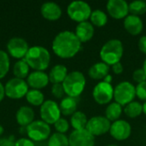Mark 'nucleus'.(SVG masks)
Returning <instances> with one entry per match:
<instances>
[{"label":"nucleus","instance_id":"1","mask_svg":"<svg viewBox=\"0 0 146 146\" xmlns=\"http://www.w3.org/2000/svg\"><path fill=\"white\" fill-rule=\"evenodd\" d=\"M82 43L74 32L62 31L54 38L52 50L60 58L69 59L75 56L81 49Z\"/></svg>","mask_w":146,"mask_h":146},{"label":"nucleus","instance_id":"2","mask_svg":"<svg viewBox=\"0 0 146 146\" xmlns=\"http://www.w3.org/2000/svg\"><path fill=\"white\" fill-rule=\"evenodd\" d=\"M24 60L34 71H44L50 65V54L43 46H32L29 48Z\"/></svg>","mask_w":146,"mask_h":146},{"label":"nucleus","instance_id":"3","mask_svg":"<svg viewBox=\"0 0 146 146\" xmlns=\"http://www.w3.org/2000/svg\"><path fill=\"white\" fill-rule=\"evenodd\" d=\"M123 52L124 48L121 41L117 38H112L104 44L99 51V56L103 62L112 66L121 61Z\"/></svg>","mask_w":146,"mask_h":146},{"label":"nucleus","instance_id":"4","mask_svg":"<svg viewBox=\"0 0 146 146\" xmlns=\"http://www.w3.org/2000/svg\"><path fill=\"white\" fill-rule=\"evenodd\" d=\"M86 77L80 71H73L68 73L66 79L62 82L65 94L68 97L77 98L82 94L86 87Z\"/></svg>","mask_w":146,"mask_h":146},{"label":"nucleus","instance_id":"5","mask_svg":"<svg viewBox=\"0 0 146 146\" xmlns=\"http://www.w3.org/2000/svg\"><path fill=\"white\" fill-rule=\"evenodd\" d=\"M136 97V88L129 81H121L114 88L115 102L121 106H126L133 101Z\"/></svg>","mask_w":146,"mask_h":146},{"label":"nucleus","instance_id":"6","mask_svg":"<svg viewBox=\"0 0 146 146\" xmlns=\"http://www.w3.org/2000/svg\"><path fill=\"white\" fill-rule=\"evenodd\" d=\"M92 12V8L89 3L80 0L70 3L67 8V13L69 18L78 23L87 21L90 19Z\"/></svg>","mask_w":146,"mask_h":146},{"label":"nucleus","instance_id":"7","mask_svg":"<svg viewBox=\"0 0 146 146\" xmlns=\"http://www.w3.org/2000/svg\"><path fill=\"white\" fill-rule=\"evenodd\" d=\"M27 135L33 142H43L50 136V127L44 121H33L27 127Z\"/></svg>","mask_w":146,"mask_h":146},{"label":"nucleus","instance_id":"8","mask_svg":"<svg viewBox=\"0 0 146 146\" xmlns=\"http://www.w3.org/2000/svg\"><path fill=\"white\" fill-rule=\"evenodd\" d=\"M5 96L11 99H20L26 97L28 92V85L27 81L18 78H12L4 86Z\"/></svg>","mask_w":146,"mask_h":146},{"label":"nucleus","instance_id":"9","mask_svg":"<svg viewBox=\"0 0 146 146\" xmlns=\"http://www.w3.org/2000/svg\"><path fill=\"white\" fill-rule=\"evenodd\" d=\"M92 97L95 102L100 105L109 104L114 98V87L111 84L100 81L94 86Z\"/></svg>","mask_w":146,"mask_h":146},{"label":"nucleus","instance_id":"10","mask_svg":"<svg viewBox=\"0 0 146 146\" xmlns=\"http://www.w3.org/2000/svg\"><path fill=\"white\" fill-rule=\"evenodd\" d=\"M59 104L53 100H46L40 106V116L48 125H54L61 118Z\"/></svg>","mask_w":146,"mask_h":146},{"label":"nucleus","instance_id":"11","mask_svg":"<svg viewBox=\"0 0 146 146\" xmlns=\"http://www.w3.org/2000/svg\"><path fill=\"white\" fill-rule=\"evenodd\" d=\"M111 122L103 115H96L88 120L86 129L94 137L104 135L110 132Z\"/></svg>","mask_w":146,"mask_h":146},{"label":"nucleus","instance_id":"12","mask_svg":"<svg viewBox=\"0 0 146 146\" xmlns=\"http://www.w3.org/2000/svg\"><path fill=\"white\" fill-rule=\"evenodd\" d=\"M29 48L30 47L28 46L27 42L22 38H18V37L12 38L7 43L8 53L12 57L20 60L24 59Z\"/></svg>","mask_w":146,"mask_h":146},{"label":"nucleus","instance_id":"13","mask_svg":"<svg viewBox=\"0 0 146 146\" xmlns=\"http://www.w3.org/2000/svg\"><path fill=\"white\" fill-rule=\"evenodd\" d=\"M110 133L113 139L117 141H123L127 139L132 133V127L125 120H118L111 123Z\"/></svg>","mask_w":146,"mask_h":146},{"label":"nucleus","instance_id":"14","mask_svg":"<svg viewBox=\"0 0 146 146\" xmlns=\"http://www.w3.org/2000/svg\"><path fill=\"white\" fill-rule=\"evenodd\" d=\"M69 146H94L95 137L86 129L74 130L68 136Z\"/></svg>","mask_w":146,"mask_h":146},{"label":"nucleus","instance_id":"15","mask_svg":"<svg viewBox=\"0 0 146 146\" xmlns=\"http://www.w3.org/2000/svg\"><path fill=\"white\" fill-rule=\"evenodd\" d=\"M108 14L114 19H125L129 13L128 3L125 0H109L106 4Z\"/></svg>","mask_w":146,"mask_h":146},{"label":"nucleus","instance_id":"16","mask_svg":"<svg viewBox=\"0 0 146 146\" xmlns=\"http://www.w3.org/2000/svg\"><path fill=\"white\" fill-rule=\"evenodd\" d=\"M49 76L44 71H33L27 78L28 86L35 90L44 88L49 84Z\"/></svg>","mask_w":146,"mask_h":146},{"label":"nucleus","instance_id":"17","mask_svg":"<svg viewBox=\"0 0 146 146\" xmlns=\"http://www.w3.org/2000/svg\"><path fill=\"white\" fill-rule=\"evenodd\" d=\"M125 30L133 36H137L141 33L144 28V23L139 16L128 15L123 21Z\"/></svg>","mask_w":146,"mask_h":146},{"label":"nucleus","instance_id":"18","mask_svg":"<svg viewBox=\"0 0 146 146\" xmlns=\"http://www.w3.org/2000/svg\"><path fill=\"white\" fill-rule=\"evenodd\" d=\"M42 16L48 21H57L62 16V11L61 7L53 2H47L42 4L40 8Z\"/></svg>","mask_w":146,"mask_h":146},{"label":"nucleus","instance_id":"19","mask_svg":"<svg viewBox=\"0 0 146 146\" xmlns=\"http://www.w3.org/2000/svg\"><path fill=\"white\" fill-rule=\"evenodd\" d=\"M94 33H95L94 27L88 21L78 23L74 32L75 35L77 36V38L81 43H86L90 41L92 38Z\"/></svg>","mask_w":146,"mask_h":146},{"label":"nucleus","instance_id":"20","mask_svg":"<svg viewBox=\"0 0 146 146\" xmlns=\"http://www.w3.org/2000/svg\"><path fill=\"white\" fill-rule=\"evenodd\" d=\"M17 123L23 127H27L34 120V111L31 107L22 106L19 108L15 115Z\"/></svg>","mask_w":146,"mask_h":146},{"label":"nucleus","instance_id":"21","mask_svg":"<svg viewBox=\"0 0 146 146\" xmlns=\"http://www.w3.org/2000/svg\"><path fill=\"white\" fill-rule=\"evenodd\" d=\"M109 74H110V66L103 62H98L94 63L92 67H90L88 70L89 77L96 80H104Z\"/></svg>","mask_w":146,"mask_h":146},{"label":"nucleus","instance_id":"22","mask_svg":"<svg viewBox=\"0 0 146 146\" xmlns=\"http://www.w3.org/2000/svg\"><path fill=\"white\" fill-rule=\"evenodd\" d=\"M68 68L62 64L55 65L50 71L49 80L52 84H62L68 75Z\"/></svg>","mask_w":146,"mask_h":146},{"label":"nucleus","instance_id":"23","mask_svg":"<svg viewBox=\"0 0 146 146\" xmlns=\"http://www.w3.org/2000/svg\"><path fill=\"white\" fill-rule=\"evenodd\" d=\"M77 99L70 97L63 98L59 104L61 114L65 116L72 115L74 113H75L77 111Z\"/></svg>","mask_w":146,"mask_h":146},{"label":"nucleus","instance_id":"24","mask_svg":"<svg viewBox=\"0 0 146 146\" xmlns=\"http://www.w3.org/2000/svg\"><path fill=\"white\" fill-rule=\"evenodd\" d=\"M122 106L115 102H112L108 104L105 110V117L110 121L114 122L120 120V117L122 114Z\"/></svg>","mask_w":146,"mask_h":146},{"label":"nucleus","instance_id":"25","mask_svg":"<svg viewBox=\"0 0 146 146\" xmlns=\"http://www.w3.org/2000/svg\"><path fill=\"white\" fill-rule=\"evenodd\" d=\"M88 120L85 113L81 111H76L71 115L70 124L74 130L86 129Z\"/></svg>","mask_w":146,"mask_h":146},{"label":"nucleus","instance_id":"26","mask_svg":"<svg viewBox=\"0 0 146 146\" xmlns=\"http://www.w3.org/2000/svg\"><path fill=\"white\" fill-rule=\"evenodd\" d=\"M29 69L30 67L27 63V62L24 59L17 61L13 67V74L15 78L24 80L25 78H27L29 75Z\"/></svg>","mask_w":146,"mask_h":146},{"label":"nucleus","instance_id":"27","mask_svg":"<svg viewBox=\"0 0 146 146\" xmlns=\"http://www.w3.org/2000/svg\"><path fill=\"white\" fill-rule=\"evenodd\" d=\"M89 20L90 22L93 25V27H102L107 24L108 16L104 11L101 9H95L92 12Z\"/></svg>","mask_w":146,"mask_h":146},{"label":"nucleus","instance_id":"28","mask_svg":"<svg viewBox=\"0 0 146 146\" xmlns=\"http://www.w3.org/2000/svg\"><path fill=\"white\" fill-rule=\"evenodd\" d=\"M123 111L127 117L137 118L143 113V104L139 102L133 101L125 106Z\"/></svg>","mask_w":146,"mask_h":146},{"label":"nucleus","instance_id":"29","mask_svg":"<svg viewBox=\"0 0 146 146\" xmlns=\"http://www.w3.org/2000/svg\"><path fill=\"white\" fill-rule=\"evenodd\" d=\"M27 101L33 106H41L44 102V96L40 90H29L26 95Z\"/></svg>","mask_w":146,"mask_h":146},{"label":"nucleus","instance_id":"30","mask_svg":"<svg viewBox=\"0 0 146 146\" xmlns=\"http://www.w3.org/2000/svg\"><path fill=\"white\" fill-rule=\"evenodd\" d=\"M47 146H69L68 137L62 133H55L48 139Z\"/></svg>","mask_w":146,"mask_h":146},{"label":"nucleus","instance_id":"31","mask_svg":"<svg viewBox=\"0 0 146 146\" xmlns=\"http://www.w3.org/2000/svg\"><path fill=\"white\" fill-rule=\"evenodd\" d=\"M129 13L133 15H142L146 13V2L143 0H136L128 3Z\"/></svg>","mask_w":146,"mask_h":146},{"label":"nucleus","instance_id":"32","mask_svg":"<svg viewBox=\"0 0 146 146\" xmlns=\"http://www.w3.org/2000/svg\"><path fill=\"white\" fill-rule=\"evenodd\" d=\"M10 62L8 53L0 50V80L3 79L9 70Z\"/></svg>","mask_w":146,"mask_h":146},{"label":"nucleus","instance_id":"33","mask_svg":"<svg viewBox=\"0 0 146 146\" xmlns=\"http://www.w3.org/2000/svg\"><path fill=\"white\" fill-rule=\"evenodd\" d=\"M55 129L56 130V133H62L64 134L65 133H67L69 129V123L68 121L64 119V118H60L55 124H54Z\"/></svg>","mask_w":146,"mask_h":146},{"label":"nucleus","instance_id":"34","mask_svg":"<svg viewBox=\"0 0 146 146\" xmlns=\"http://www.w3.org/2000/svg\"><path fill=\"white\" fill-rule=\"evenodd\" d=\"M136 88V97H138L140 100L146 101V80L141 82L135 86Z\"/></svg>","mask_w":146,"mask_h":146},{"label":"nucleus","instance_id":"35","mask_svg":"<svg viewBox=\"0 0 146 146\" xmlns=\"http://www.w3.org/2000/svg\"><path fill=\"white\" fill-rule=\"evenodd\" d=\"M51 93L56 98H63L65 92L62 84H53L51 87Z\"/></svg>","mask_w":146,"mask_h":146},{"label":"nucleus","instance_id":"36","mask_svg":"<svg viewBox=\"0 0 146 146\" xmlns=\"http://www.w3.org/2000/svg\"><path fill=\"white\" fill-rule=\"evenodd\" d=\"M133 80L138 84L146 80V74L143 68H138L133 73Z\"/></svg>","mask_w":146,"mask_h":146},{"label":"nucleus","instance_id":"37","mask_svg":"<svg viewBox=\"0 0 146 146\" xmlns=\"http://www.w3.org/2000/svg\"><path fill=\"white\" fill-rule=\"evenodd\" d=\"M15 146H36L35 143L31 140L30 139H27V138H21L18 140L15 141Z\"/></svg>","mask_w":146,"mask_h":146},{"label":"nucleus","instance_id":"38","mask_svg":"<svg viewBox=\"0 0 146 146\" xmlns=\"http://www.w3.org/2000/svg\"><path fill=\"white\" fill-rule=\"evenodd\" d=\"M14 136H9V138H1L0 139V146H15V142L14 141Z\"/></svg>","mask_w":146,"mask_h":146},{"label":"nucleus","instance_id":"39","mask_svg":"<svg viewBox=\"0 0 146 146\" xmlns=\"http://www.w3.org/2000/svg\"><path fill=\"white\" fill-rule=\"evenodd\" d=\"M139 49V50L144 53L145 55H146V35L142 36L139 40V44H138Z\"/></svg>","mask_w":146,"mask_h":146},{"label":"nucleus","instance_id":"40","mask_svg":"<svg viewBox=\"0 0 146 146\" xmlns=\"http://www.w3.org/2000/svg\"><path fill=\"white\" fill-rule=\"evenodd\" d=\"M111 67H112V71H113V73L115 74H121L123 72V70H124L123 65L121 63V62H117V63L112 65Z\"/></svg>","mask_w":146,"mask_h":146},{"label":"nucleus","instance_id":"41","mask_svg":"<svg viewBox=\"0 0 146 146\" xmlns=\"http://www.w3.org/2000/svg\"><path fill=\"white\" fill-rule=\"evenodd\" d=\"M5 97V90H4V86H3V84L0 82V102Z\"/></svg>","mask_w":146,"mask_h":146},{"label":"nucleus","instance_id":"42","mask_svg":"<svg viewBox=\"0 0 146 146\" xmlns=\"http://www.w3.org/2000/svg\"><path fill=\"white\" fill-rule=\"evenodd\" d=\"M112 80H113V77H112V75L110 74L103 80V81H104V82H106V83H109V84H111Z\"/></svg>","mask_w":146,"mask_h":146},{"label":"nucleus","instance_id":"43","mask_svg":"<svg viewBox=\"0 0 146 146\" xmlns=\"http://www.w3.org/2000/svg\"><path fill=\"white\" fill-rule=\"evenodd\" d=\"M143 113L146 115V101L144 103V104H143Z\"/></svg>","mask_w":146,"mask_h":146},{"label":"nucleus","instance_id":"44","mask_svg":"<svg viewBox=\"0 0 146 146\" xmlns=\"http://www.w3.org/2000/svg\"><path fill=\"white\" fill-rule=\"evenodd\" d=\"M142 68L144 69V71H145V73L146 74V58L145 60V62H144V64H143V68Z\"/></svg>","mask_w":146,"mask_h":146},{"label":"nucleus","instance_id":"45","mask_svg":"<svg viewBox=\"0 0 146 146\" xmlns=\"http://www.w3.org/2000/svg\"><path fill=\"white\" fill-rule=\"evenodd\" d=\"M3 133V127L0 125V136Z\"/></svg>","mask_w":146,"mask_h":146},{"label":"nucleus","instance_id":"46","mask_svg":"<svg viewBox=\"0 0 146 146\" xmlns=\"http://www.w3.org/2000/svg\"><path fill=\"white\" fill-rule=\"evenodd\" d=\"M107 146H118V145H107Z\"/></svg>","mask_w":146,"mask_h":146}]
</instances>
